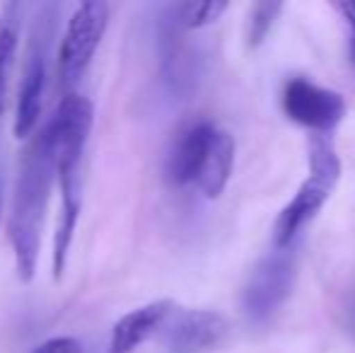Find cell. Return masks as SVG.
<instances>
[{
	"mask_svg": "<svg viewBox=\"0 0 355 353\" xmlns=\"http://www.w3.org/2000/svg\"><path fill=\"white\" fill-rule=\"evenodd\" d=\"M169 353H211L227 341L230 322L213 310H174L162 327Z\"/></svg>",
	"mask_w": 355,
	"mask_h": 353,
	"instance_id": "7",
	"label": "cell"
},
{
	"mask_svg": "<svg viewBox=\"0 0 355 353\" xmlns=\"http://www.w3.org/2000/svg\"><path fill=\"white\" fill-rule=\"evenodd\" d=\"M218 131L213 121H196L187 126L177 138L164 160V179L172 187H189L196 184V177L201 172V165L206 160V153L211 148V141Z\"/></svg>",
	"mask_w": 355,
	"mask_h": 353,
	"instance_id": "8",
	"label": "cell"
},
{
	"mask_svg": "<svg viewBox=\"0 0 355 353\" xmlns=\"http://www.w3.org/2000/svg\"><path fill=\"white\" fill-rule=\"evenodd\" d=\"M338 10H341V15L346 17L348 27H351V58L355 63V0H351V3H341L338 5Z\"/></svg>",
	"mask_w": 355,
	"mask_h": 353,
	"instance_id": "15",
	"label": "cell"
},
{
	"mask_svg": "<svg viewBox=\"0 0 355 353\" xmlns=\"http://www.w3.org/2000/svg\"><path fill=\"white\" fill-rule=\"evenodd\" d=\"M341 179V160L336 155L331 136H309V175L300 184L290 203L278 213L273 223V245L276 250H290L300 232L317 218L327 206L329 196Z\"/></svg>",
	"mask_w": 355,
	"mask_h": 353,
	"instance_id": "2",
	"label": "cell"
},
{
	"mask_svg": "<svg viewBox=\"0 0 355 353\" xmlns=\"http://www.w3.org/2000/svg\"><path fill=\"white\" fill-rule=\"evenodd\" d=\"M53 184H56V165L49 138L42 128L32 136L19 160L8 216V240L12 247L15 271L22 283H29L37 276L44 221Z\"/></svg>",
	"mask_w": 355,
	"mask_h": 353,
	"instance_id": "1",
	"label": "cell"
},
{
	"mask_svg": "<svg viewBox=\"0 0 355 353\" xmlns=\"http://www.w3.org/2000/svg\"><path fill=\"white\" fill-rule=\"evenodd\" d=\"M177 310V302L169 298L145 302L136 310L126 312L116 325L112 327L107 353H133L138 351L148 339L159 334L169 315Z\"/></svg>",
	"mask_w": 355,
	"mask_h": 353,
	"instance_id": "9",
	"label": "cell"
},
{
	"mask_svg": "<svg viewBox=\"0 0 355 353\" xmlns=\"http://www.w3.org/2000/svg\"><path fill=\"white\" fill-rule=\"evenodd\" d=\"M19 17H22V5L8 3L0 8V114L5 112L8 83L19 49Z\"/></svg>",
	"mask_w": 355,
	"mask_h": 353,
	"instance_id": "11",
	"label": "cell"
},
{
	"mask_svg": "<svg viewBox=\"0 0 355 353\" xmlns=\"http://www.w3.org/2000/svg\"><path fill=\"white\" fill-rule=\"evenodd\" d=\"M53 8H44L42 17H37L29 39L27 63H24L22 80L17 87L15 99V117H12V133L17 141H29L37 133L42 123V107L44 94H46L49 80V46H51L53 34Z\"/></svg>",
	"mask_w": 355,
	"mask_h": 353,
	"instance_id": "4",
	"label": "cell"
},
{
	"mask_svg": "<svg viewBox=\"0 0 355 353\" xmlns=\"http://www.w3.org/2000/svg\"><path fill=\"white\" fill-rule=\"evenodd\" d=\"M230 5L225 0H201V3H179L169 5L167 15L172 17V22L177 24L182 32H196L208 24L218 22L220 15L227 10Z\"/></svg>",
	"mask_w": 355,
	"mask_h": 353,
	"instance_id": "12",
	"label": "cell"
},
{
	"mask_svg": "<svg viewBox=\"0 0 355 353\" xmlns=\"http://www.w3.org/2000/svg\"><path fill=\"white\" fill-rule=\"evenodd\" d=\"M297 259L290 250H276L254 266L242 291V310L254 327H263L283 310L297 276Z\"/></svg>",
	"mask_w": 355,
	"mask_h": 353,
	"instance_id": "5",
	"label": "cell"
},
{
	"mask_svg": "<svg viewBox=\"0 0 355 353\" xmlns=\"http://www.w3.org/2000/svg\"><path fill=\"white\" fill-rule=\"evenodd\" d=\"M346 325H348V332L355 336V293L351 298V302H348V310H346Z\"/></svg>",
	"mask_w": 355,
	"mask_h": 353,
	"instance_id": "16",
	"label": "cell"
},
{
	"mask_svg": "<svg viewBox=\"0 0 355 353\" xmlns=\"http://www.w3.org/2000/svg\"><path fill=\"white\" fill-rule=\"evenodd\" d=\"M281 107L285 117L319 136H329L346 117L343 94L314 85L307 78H290L283 85Z\"/></svg>",
	"mask_w": 355,
	"mask_h": 353,
	"instance_id": "6",
	"label": "cell"
},
{
	"mask_svg": "<svg viewBox=\"0 0 355 353\" xmlns=\"http://www.w3.org/2000/svg\"><path fill=\"white\" fill-rule=\"evenodd\" d=\"M234 167V138L227 131H215L211 148L206 153V160L196 177L198 191L206 198H218L225 191Z\"/></svg>",
	"mask_w": 355,
	"mask_h": 353,
	"instance_id": "10",
	"label": "cell"
},
{
	"mask_svg": "<svg viewBox=\"0 0 355 353\" xmlns=\"http://www.w3.org/2000/svg\"><path fill=\"white\" fill-rule=\"evenodd\" d=\"M109 15H112V8L102 0L83 3L73 10L71 19L66 24V32L61 37L56 58L58 87L63 89V94L75 92L85 73L89 71L94 53H97L104 34H107Z\"/></svg>",
	"mask_w": 355,
	"mask_h": 353,
	"instance_id": "3",
	"label": "cell"
},
{
	"mask_svg": "<svg viewBox=\"0 0 355 353\" xmlns=\"http://www.w3.org/2000/svg\"><path fill=\"white\" fill-rule=\"evenodd\" d=\"M283 12V3H257L249 15V29H247V44L249 49H259L266 37L271 34L278 15Z\"/></svg>",
	"mask_w": 355,
	"mask_h": 353,
	"instance_id": "13",
	"label": "cell"
},
{
	"mask_svg": "<svg viewBox=\"0 0 355 353\" xmlns=\"http://www.w3.org/2000/svg\"><path fill=\"white\" fill-rule=\"evenodd\" d=\"M0 216H3V191H0Z\"/></svg>",
	"mask_w": 355,
	"mask_h": 353,
	"instance_id": "17",
	"label": "cell"
},
{
	"mask_svg": "<svg viewBox=\"0 0 355 353\" xmlns=\"http://www.w3.org/2000/svg\"><path fill=\"white\" fill-rule=\"evenodd\" d=\"M32 353H85V349L75 336H51L42 341Z\"/></svg>",
	"mask_w": 355,
	"mask_h": 353,
	"instance_id": "14",
	"label": "cell"
}]
</instances>
